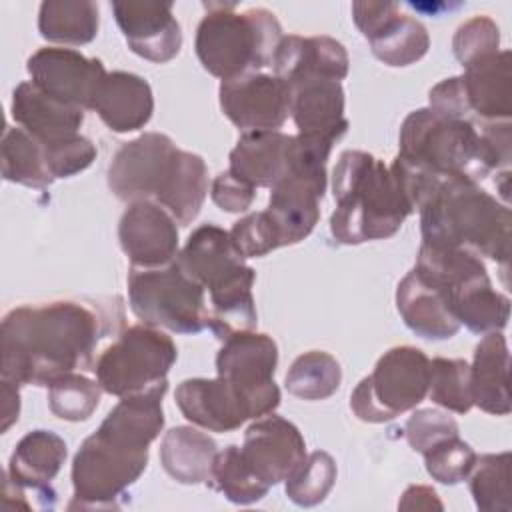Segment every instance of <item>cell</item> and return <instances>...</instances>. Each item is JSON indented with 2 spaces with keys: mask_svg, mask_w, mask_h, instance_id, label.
I'll use <instances>...</instances> for the list:
<instances>
[{
  "mask_svg": "<svg viewBox=\"0 0 512 512\" xmlns=\"http://www.w3.org/2000/svg\"><path fill=\"white\" fill-rule=\"evenodd\" d=\"M108 330V314L80 300L12 308L2 318V378L50 386L64 374L92 370L94 350Z\"/></svg>",
  "mask_w": 512,
  "mask_h": 512,
  "instance_id": "1",
  "label": "cell"
},
{
  "mask_svg": "<svg viewBox=\"0 0 512 512\" xmlns=\"http://www.w3.org/2000/svg\"><path fill=\"white\" fill-rule=\"evenodd\" d=\"M422 244L464 248L506 264L512 214L480 182L442 176L418 208Z\"/></svg>",
  "mask_w": 512,
  "mask_h": 512,
  "instance_id": "2",
  "label": "cell"
},
{
  "mask_svg": "<svg viewBox=\"0 0 512 512\" xmlns=\"http://www.w3.org/2000/svg\"><path fill=\"white\" fill-rule=\"evenodd\" d=\"M336 210L330 232L340 244H362L394 236L414 212L390 166L364 150L340 154L332 172Z\"/></svg>",
  "mask_w": 512,
  "mask_h": 512,
  "instance_id": "3",
  "label": "cell"
},
{
  "mask_svg": "<svg viewBox=\"0 0 512 512\" xmlns=\"http://www.w3.org/2000/svg\"><path fill=\"white\" fill-rule=\"evenodd\" d=\"M206 14L196 28V56L212 76L232 80L272 66L282 40L276 16L266 8L236 12V4H204Z\"/></svg>",
  "mask_w": 512,
  "mask_h": 512,
  "instance_id": "4",
  "label": "cell"
},
{
  "mask_svg": "<svg viewBox=\"0 0 512 512\" xmlns=\"http://www.w3.org/2000/svg\"><path fill=\"white\" fill-rule=\"evenodd\" d=\"M398 156L428 172L474 182L504 168L472 120L446 118L430 108H418L404 118Z\"/></svg>",
  "mask_w": 512,
  "mask_h": 512,
  "instance_id": "5",
  "label": "cell"
},
{
  "mask_svg": "<svg viewBox=\"0 0 512 512\" xmlns=\"http://www.w3.org/2000/svg\"><path fill=\"white\" fill-rule=\"evenodd\" d=\"M128 302L134 316L154 328L198 334L208 326L206 290L174 260L128 272Z\"/></svg>",
  "mask_w": 512,
  "mask_h": 512,
  "instance_id": "6",
  "label": "cell"
},
{
  "mask_svg": "<svg viewBox=\"0 0 512 512\" xmlns=\"http://www.w3.org/2000/svg\"><path fill=\"white\" fill-rule=\"evenodd\" d=\"M428 378L430 358L420 348L394 346L378 358L372 374L354 388L350 408L364 422L394 420L426 398Z\"/></svg>",
  "mask_w": 512,
  "mask_h": 512,
  "instance_id": "7",
  "label": "cell"
},
{
  "mask_svg": "<svg viewBox=\"0 0 512 512\" xmlns=\"http://www.w3.org/2000/svg\"><path fill=\"white\" fill-rule=\"evenodd\" d=\"M178 358L176 344L160 328L128 326L102 350L92 372L104 392L128 396L166 382V374Z\"/></svg>",
  "mask_w": 512,
  "mask_h": 512,
  "instance_id": "8",
  "label": "cell"
},
{
  "mask_svg": "<svg viewBox=\"0 0 512 512\" xmlns=\"http://www.w3.org/2000/svg\"><path fill=\"white\" fill-rule=\"evenodd\" d=\"M148 450L130 448L100 432L90 434L72 460L74 508H110L142 476Z\"/></svg>",
  "mask_w": 512,
  "mask_h": 512,
  "instance_id": "9",
  "label": "cell"
},
{
  "mask_svg": "<svg viewBox=\"0 0 512 512\" xmlns=\"http://www.w3.org/2000/svg\"><path fill=\"white\" fill-rule=\"evenodd\" d=\"M178 150L160 132H144L124 142L108 166V188L116 198L130 204L140 200L158 202L172 176Z\"/></svg>",
  "mask_w": 512,
  "mask_h": 512,
  "instance_id": "10",
  "label": "cell"
},
{
  "mask_svg": "<svg viewBox=\"0 0 512 512\" xmlns=\"http://www.w3.org/2000/svg\"><path fill=\"white\" fill-rule=\"evenodd\" d=\"M278 346L262 332H236L222 340L216 354L218 376L236 384L256 406L260 418L272 414L280 404V388L274 382Z\"/></svg>",
  "mask_w": 512,
  "mask_h": 512,
  "instance_id": "11",
  "label": "cell"
},
{
  "mask_svg": "<svg viewBox=\"0 0 512 512\" xmlns=\"http://www.w3.org/2000/svg\"><path fill=\"white\" fill-rule=\"evenodd\" d=\"M234 246L230 232L216 224H202L178 252L176 262L210 294V300L238 288H252L254 268Z\"/></svg>",
  "mask_w": 512,
  "mask_h": 512,
  "instance_id": "12",
  "label": "cell"
},
{
  "mask_svg": "<svg viewBox=\"0 0 512 512\" xmlns=\"http://www.w3.org/2000/svg\"><path fill=\"white\" fill-rule=\"evenodd\" d=\"M224 116L244 132L278 130L290 116V84L276 74H244L224 80L218 90Z\"/></svg>",
  "mask_w": 512,
  "mask_h": 512,
  "instance_id": "13",
  "label": "cell"
},
{
  "mask_svg": "<svg viewBox=\"0 0 512 512\" xmlns=\"http://www.w3.org/2000/svg\"><path fill=\"white\" fill-rule=\"evenodd\" d=\"M26 70L30 82L44 94L82 110L92 108V100L106 78V68L98 58H86L72 48L46 46L36 50Z\"/></svg>",
  "mask_w": 512,
  "mask_h": 512,
  "instance_id": "14",
  "label": "cell"
},
{
  "mask_svg": "<svg viewBox=\"0 0 512 512\" xmlns=\"http://www.w3.org/2000/svg\"><path fill=\"white\" fill-rule=\"evenodd\" d=\"M174 398L186 420L210 432H232L246 420L260 418L254 402L236 384L218 374L216 378L180 382Z\"/></svg>",
  "mask_w": 512,
  "mask_h": 512,
  "instance_id": "15",
  "label": "cell"
},
{
  "mask_svg": "<svg viewBox=\"0 0 512 512\" xmlns=\"http://www.w3.org/2000/svg\"><path fill=\"white\" fill-rule=\"evenodd\" d=\"M240 452L254 474L272 488L292 476L304 462L306 442L292 422L266 414L246 428Z\"/></svg>",
  "mask_w": 512,
  "mask_h": 512,
  "instance_id": "16",
  "label": "cell"
},
{
  "mask_svg": "<svg viewBox=\"0 0 512 512\" xmlns=\"http://www.w3.org/2000/svg\"><path fill=\"white\" fill-rule=\"evenodd\" d=\"M120 248L134 268H158L178 256V222L158 202H132L118 224Z\"/></svg>",
  "mask_w": 512,
  "mask_h": 512,
  "instance_id": "17",
  "label": "cell"
},
{
  "mask_svg": "<svg viewBox=\"0 0 512 512\" xmlns=\"http://www.w3.org/2000/svg\"><path fill=\"white\" fill-rule=\"evenodd\" d=\"M114 18L130 50L164 64L182 48V30L170 2H112Z\"/></svg>",
  "mask_w": 512,
  "mask_h": 512,
  "instance_id": "18",
  "label": "cell"
},
{
  "mask_svg": "<svg viewBox=\"0 0 512 512\" xmlns=\"http://www.w3.org/2000/svg\"><path fill=\"white\" fill-rule=\"evenodd\" d=\"M414 270L444 296L452 314L476 290L492 286L480 256L464 248L420 244Z\"/></svg>",
  "mask_w": 512,
  "mask_h": 512,
  "instance_id": "19",
  "label": "cell"
},
{
  "mask_svg": "<svg viewBox=\"0 0 512 512\" xmlns=\"http://www.w3.org/2000/svg\"><path fill=\"white\" fill-rule=\"evenodd\" d=\"M348 52L330 36H282L274 58V74L288 84L306 78L344 80L348 76Z\"/></svg>",
  "mask_w": 512,
  "mask_h": 512,
  "instance_id": "20",
  "label": "cell"
},
{
  "mask_svg": "<svg viewBox=\"0 0 512 512\" xmlns=\"http://www.w3.org/2000/svg\"><path fill=\"white\" fill-rule=\"evenodd\" d=\"M12 118L20 128L34 136L42 146H54L74 134H80L84 110L64 104L44 94L30 80L20 82L12 92Z\"/></svg>",
  "mask_w": 512,
  "mask_h": 512,
  "instance_id": "21",
  "label": "cell"
},
{
  "mask_svg": "<svg viewBox=\"0 0 512 512\" xmlns=\"http://www.w3.org/2000/svg\"><path fill=\"white\" fill-rule=\"evenodd\" d=\"M292 108L290 116L298 134L322 136L338 142L346 130L344 88L332 78H306L290 84Z\"/></svg>",
  "mask_w": 512,
  "mask_h": 512,
  "instance_id": "22",
  "label": "cell"
},
{
  "mask_svg": "<svg viewBox=\"0 0 512 512\" xmlns=\"http://www.w3.org/2000/svg\"><path fill=\"white\" fill-rule=\"evenodd\" d=\"M112 132H134L148 124L154 112L150 84L132 72H110L102 80L92 108Z\"/></svg>",
  "mask_w": 512,
  "mask_h": 512,
  "instance_id": "23",
  "label": "cell"
},
{
  "mask_svg": "<svg viewBox=\"0 0 512 512\" xmlns=\"http://www.w3.org/2000/svg\"><path fill=\"white\" fill-rule=\"evenodd\" d=\"M462 84L470 114L482 122H508L512 114L510 52L498 50L464 66Z\"/></svg>",
  "mask_w": 512,
  "mask_h": 512,
  "instance_id": "24",
  "label": "cell"
},
{
  "mask_svg": "<svg viewBox=\"0 0 512 512\" xmlns=\"http://www.w3.org/2000/svg\"><path fill=\"white\" fill-rule=\"evenodd\" d=\"M326 188L298 176L284 174L270 192L266 212L274 220L282 246L302 242L320 220V200Z\"/></svg>",
  "mask_w": 512,
  "mask_h": 512,
  "instance_id": "25",
  "label": "cell"
},
{
  "mask_svg": "<svg viewBox=\"0 0 512 512\" xmlns=\"http://www.w3.org/2000/svg\"><path fill=\"white\" fill-rule=\"evenodd\" d=\"M396 306L404 324L426 340H446L460 330L444 296L412 268L398 284Z\"/></svg>",
  "mask_w": 512,
  "mask_h": 512,
  "instance_id": "26",
  "label": "cell"
},
{
  "mask_svg": "<svg viewBox=\"0 0 512 512\" xmlns=\"http://www.w3.org/2000/svg\"><path fill=\"white\" fill-rule=\"evenodd\" d=\"M510 352L502 332H488L474 350L470 366L472 402L496 416L510 414Z\"/></svg>",
  "mask_w": 512,
  "mask_h": 512,
  "instance_id": "27",
  "label": "cell"
},
{
  "mask_svg": "<svg viewBox=\"0 0 512 512\" xmlns=\"http://www.w3.org/2000/svg\"><path fill=\"white\" fill-rule=\"evenodd\" d=\"M290 136L280 130L244 132L230 152V172L254 188H272L284 174Z\"/></svg>",
  "mask_w": 512,
  "mask_h": 512,
  "instance_id": "28",
  "label": "cell"
},
{
  "mask_svg": "<svg viewBox=\"0 0 512 512\" xmlns=\"http://www.w3.org/2000/svg\"><path fill=\"white\" fill-rule=\"evenodd\" d=\"M66 454V442L56 432L32 430L16 444L6 472L24 488H46L60 472Z\"/></svg>",
  "mask_w": 512,
  "mask_h": 512,
  "instance_id": "29",
  "label": "cell"
},
{
  "mask_svg": "<svg viewBox=\"0 0 512 512\" xmlns=\"http://www.w3.org/2000/svg\"><path fill=\"white\" fill-rule=\"evenodd\" d=\"M216 452V442L202 430L174 426L162 438L160 462L176 482L202 484L210 478Z\"/></svg>",
  "mask_w": 512,
  "mask_h": 512,
  "instance_id": "30",
  "label": "cell"
},
{
  "mask_svg": "<svg viewBox=\"0 0 512 512\" xmlns=\"http://www.w3.org/2000/svg\"><path fill=\"white\" fill-rule=\"evenodd\" d=\"M208 194V168L202 156L178 150L174 172L158 198L180 226H188L200 214Z\"/></svg>",
  "mask_w": 512,
  "mask_h": 512,
  "instance_id": "31",
  "label": "cell"
},
{
  "mask_svg": "<svg viewBox=\"0 0 512 512\" xmlns=\"http://www.w3.org/2000/svg\"><path fill=\"white\" fill-rule=\"evenodd\" d=\"M98 24V4L90 0H46L38 10L40 36L54 44H88L96 38Z\"/></svg>",
  "mask_w": 512,
  "mask_h": 512,
  "instance_id": "32",
  "label": "cell"
},
{
  "mask_svg": "<svg viewBox=\"0 0 512 512\" xmlns=\"http://www.w3.org/2000/svg\"><path fill=\"white\" fill-rule=\"evenodd\" d=\"M378 60L400 68L418 62L430 48V36L422 22L400 12H392L368 38Z\"/></svg>",
  "mask_w": 512,
  "mask_h": 512,
  "instance_id": "33",
  "label": "cell"
},
{
  "mask_svg": "<svg viewBox=\"0 0 512 512\" xmlns=\"http://www.w3.org/2000/svg\"><path fill=\"white\" fill-rule=\"evenodd\" d=\"M2 178L28 188H46L54 182L44 148L20 126H6L2 136Z\"/></svg>",
  "mask_w": 512,
  "mask_h": 512,
  "instance_id": "34",
  "label": "cell"
},
{
  "mask_svg": "<svg viewBox=\"0 0 512 512\" xmlns=\"http://www.w3.org/2000/svg\"><path fill=\"white\" fill-rule=\"evenodd\" d=\"M340 382V362L324 350H310L300 354L284 378L286 390L302 400L330 398L340 388Z\"/></svg>",
  "mask_w": 512,
  "mask_h": 512,
  "instance_id": "35",
  "label": "cell"
},
{
  "mask_svg": "<svg viewBox=\"0 0 512 512\" xmlns=\"http://www.w3.org/2000/svg\"><path fill=\"white\" fill-rule=\"evenodd\" d=\"M214 490L222 492L234 504H254L262 500L270 486H266L244 460L240 446L230 444L218 450L212 462L208 482Z\"/></svg>",
  "mask_w": 512,
  "mask_h": 512,
  "instance_id": "36",
  "label": "cell"
},
{
  "mask_svg": "<svg viewBox=\"0 0 512 512\" xmlns=\"http://www.w3.org/2000/svg\"><path fill=\"white\" fill-rule=\"evenodd\" d=\"M510 452L484 454L476 458L470 478V492L478 510L484 512H510L512 486H510Z\"/></svg>",
  "mask_w": 512,
  "mask_h": 512,
  "instance_id": "37",
  "label": "cell"
},
{
  "mask_svg": "<svg viewBox=\"0 0 512 512\" xmlns=\"http://www.w3.org/2000/svg\"><path fill=\"white\" fill-rule=\"evenodd\" d=\"M428 396L434 404L450 412L466 414L474 406L470 390V364L460 358L438 356L430 360Z\"/></svg>",
  "mask_w": 512,
  "mask_h": 512,
  "instance_id": "38",
  "label": "cell"
},
{
  "mask_svg": "<svg viewBox=\"0 0 512 512\" xmlns=\"http://www.w3.org/2000/svg\"><path fill=\"white\" fill-rule=\"evenodd\" d=\"M102 386L84 374L70 372L48 386V406L60 420H88L100 404Z\"/></svg>",
  "mask_w": 512,
  "mask_h": 512,
  "instance_id": "39",
  "label": "cell"
},
{
  "mask_svg": "<svg viewBox=\"0 0 512 512\" xmlns=\"http://www.w3.org/2000/svg\"><path fill=\"white\" fill-rule=\"evenodd\" d=\"M336 472V462L328 452H310L306 454L304 462L294 470V474L284 480L286 496L298 506H316L324 502V498L330 494L336 482Z\"/></svg>",
  "mask_w": 512,
  "mask_h": 512,
  "instance_id": "40",
  "label": "cell"
},
{
  "mask_svg": "<svg viewBox=\"0 0 512 512\" xmlns=\"http://www.w3.org/2000/svg\"><path fill=\"white\" fill-rule=\"evenodd\" d=\"M426 472L440 484H460L468 478L474 468L476 452L470 444L460 440V436H448L428 448L424 454Z\"/></svg>",
  "mask_w": 512,
  "mask_h": 512,
  "instance_id": "41",
  "label": "cell"
},
{
  "mask_svg": "<svg viewBox=\"0 0 512 512\" xmlns=\"http://www.w3.org/2000/svg\"><path fill=\"white\" fill-rule=\"evenodd\" d=\"M230 238L244 258H260L276 248H282L280 232L266 210L240 218L232 226Z\"/></svg>",
  "mask_w": 512,
  "mask_h": 512,
  "instance_id": "42",
  "label": "cell"
},
{
  "mask_svg": "<svg viewBox=\"0 0 512 512\" xmlns=\"http://www.w3.org/2000/svg\"><path fill=\"white\" fill-rule=\"evenodd\" d=\"M500 46V30L496 22L488 16H474L458 26L452 50L462 66L476 62L482 56L498 52Z\"/></svg>",
  "mask_w": 512,
  "mask_h": 512,
  "instance_id": "43",
  "label": "cell"
},
{
  "mask_svg": "<svg viewBox=\"0 0 512 512\" xmlns=\"http://www.w3.org/2000/svg\"><path fill=\"white\" fill-rule=\"evenodd\" d=\"M42 148L54 180L70 178L86 170L96 160V146L82 134H74L54 146H42Z\"/></svg>",
  "mask_w": 512,
  "mask_h": 512,
  "instance_id": "44",
  "label": "cell"
},
{
  "mask_svg": "<svg viewBox=\"0 0 512 512\" xmlns=\"http://www.w3.org/2000/svg\"><path fill=\"white\" fill-rule=\"evenodd\" d=\"M406 440L414 452L424 454L428 448L438 444L440 440L448 436L458 434V424L452 416L434 410V408H422L416 410L408 422H406Z\"/></svg>",
  "mask_w": 512,
  "mask_h": 512,
  "instance_id": "45",
  "label": "cell"
},
{
  "mask_svg": "<svg viewBox=\"0 0 512 512\" xmlns=\"http://www.w3.org/2000/svg\"><path fill=\"white\" fill-rule=\"evenodd\" d=\"M210 196L220 210L238 214V212H246L252 206L256 188L240 180L238 176H234L230 170H226L212 180Z\"/></svg>",
  "mask_w": 512,
  "mask_h": 512,
  "instance_id": "46",
  "label": "cell"
},
{
  "mask_svg": "<svg viewBox=\"0 0 512 512\" xmlns=\"http://www.w3.org/2000/svg\"><path fill=\"white\" fill-rule=\"evenodd\" d=\"M430 110L456 120H470V106L466 100L462 76H452L438 82L430 90Z\"/></svg>",
  "mask_w": 512,
  "mask_h": 512,
  "instance_id": "47",
  "label": "cell"
},
{
  "mask_svg": "<svg viewBox=\"0 0 512 512\" xmlns=\"http://www.w3.org/2000/svg\"><path fill=\"white\" fill-rule=\"evenodd\" d=\"M398 508L400 510H442L444 506L434 488L414 484L404 490V494L398 502Z\"/></svg>",
  "mask_w": 512,
  "mask_h": 512,
  "instance_id": "48",
  "label": "cell"
},
{
  "mask_svg": "<svg viewBox=\"0 0 512 512\" xmlns=\"http://www.w3.org/2000/svg\"><path fill=\"white\" fill-rule=\"evenodd\" d=\"M18 388H20V384H16L8 378H2V426H0L2 432H6L18 420V414H20Z\"/></svg>",
  "mask_w": 512,
  "mask_h": 512,
  "instance_id": "49",
  "label": "cell"
}]
</instances>
